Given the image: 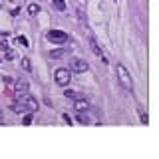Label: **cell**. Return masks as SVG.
<instances>
[{
    "instance_id": "4",
    "label": "cell",
    "mask_w": 159,
    "mask_h": 159,
    "mask_svg": "<svg viewBox=\"0 0 159 159\" xmlns=\"http://www.w3.org/2000/svg\"><path fill=\"white\" fill-rule=\"evenodd\" d=\"M88 62L84 58H72L70 60V70L72 72H76V74H84V72H88Z\"/></svg>"
},
{
    "instance_id": "11",
    "label": "cell",
    "mask_w": 159,
    "mask_h": 159,
    "mask_svg": "<svg viewBox=\"0 0 159 159\" xmlns=\"http://www.w3.org/2000/svg\"><path fill=\"white\" fill-rule=\"evenodd\" d=\"M56 10H66V0H52Z\"/></svg>"
},
{
    "instance_id": "9",
    "label": "cell",
    "mask_w": 159,
    "mask_h": 159,
    "mask_svg": "<svg viewBox=\"0 0 159 159\" xmlns=\"http://www.w3.org/2000/svg\"><path fill=\"white\" fill-rule=\"evenodd\" d=\"M74 107H76V112H82V109H90V101L84 98H76V104H74Z\"/></svg>"
},
{
    "instance_id": "17",
    "label": "cell",
    "mask_w": 159,
    "mask_h": 159,
    "mask_svg": "<svg viewBox=\"0 0 159 159\" xmlns=\"http://www.w3.org/2000/svg\"><path fill=\"white\" fill-rule=\"evenodd\" d=\"M4 52H6V54H4V56H6V60H14V50H12V48H6Z\"/></svg>"
},
{
    "instance_id": "18",
    "label": "cell",
    "mask_w": 159,
    "mask_h": 159,
    "mask_svg": "<svg viewBox=\"0 0 159 159\" xmlns=\"http://www.w3.org/2000/svg\"><path fill=\"white\" fill-rule=\"evenodd\" d=\"M18 42H20V44H22V46H28V40L24 38V36H20V38H18Z\"/></svg>"
},
{
    "instance_id": "20",
    "label": "cell",
    "mask_w": 159,
    "mask_h": 159,
    "mask_svg": "<svg viewBox=\"0 0 159 159\" xmlns=\"http://www.w3.org/2000/svg\"><path fill=\"white\" fill-rule=\"evenodd\" d=\"M64 121H66L68 125H72V117H70V115H66V113H64Z\"/></svg>"
},
{
    "instance_id": "5",
    "label": "cell",
    "mask_w": 159,
    "mask_h": 159,
    "mask_svg": "<svg viewBox=\"0 0 159 159\" xmlns=\"http://www.w3.org/2000/svg\"><path fill=\"white\" fill-rule=\"evenodd\" d=\"M46 38L50 40V42H54V44H64L68 40V34L62 32V30H48Z\"/></svg>"
},
{
    "instance_id": "22",
    "label": "cell",
    "mask_w": 159,
    "mask_h": 159,
    "mask_svg": "<svg viewBox=\"0 0 159 159\" xmlns=\"http://www.w3.org/2000/svg\"><path fill=\"white\" fill-rule=\"evenodd\" d=\"M113 2H115V0H113Z\"/></svg>"
},
{
    "instance_id": "8",
    "label": "cell",
    "mask_w": 159,
    "mask_h": 159,
    "mask_svg": "<svg viewBox=\"0 0 159 159\" xmlns=\"http://www.w3.org/2000/svg\"><path fill=\"white\" fill-rule=\"evenodd\" d=\"M90 46H92V52L96 54L98 58H101V60H104V62H106V64H107V60L104 58V52H101V48H99V42H98V40H96V38H93L92 34H90Z\"/></svg>"
},
{
    "instance_id": "10",
    "label": "cell",
    "mask_w": 159,
    "mask_h": 159,
    "mask_svg": "<svg viewBox=\"0 0 159 159\" xmlns=\"http://www.w3.org/2000/svg\"><path fill=\"white\" fill-rule=\"evenodd\" d=\"M68 52H70V48H58V50H52L48 56H50V58H64Z\"/></svg>"
},
{
    "instance_id": "19",
    "label": "cell",
    "mask_w": 159,
    "mask_h": 159,
    "mask_svg": "<svg viewBox=\"0 0 159 159\" xmlns=\"http://www.w3.org/2000/svg\"><path fill=\"white\" fill-rule=\"evenodd\" d=\"M139 117H141V121H143V123H147V121H149V119H147V113H143V112L139 113Z\"/></svg>"
},
{
    "instance_id": "13",
    "label": "cell",
    "mask_w": 159,
    "mask_h": 159,
    "mask_svg": "<svg viewBox=\"0 0 159 159\" xmlns=\"http://www.w3.org/2000/svg\"><path fill=\"white\" fill-rule=\"evenodd\" d=\"M38 12H40V6H38V4H30V6H28V14H30V16H36Z\"/></svg>"
},
{
    "instance_id": "12",
    "label": "cell",
    "mask_w": 159,
    "mask_h": 159,
    "mask_svg": "<svg viewBox=\"0 0 159 159\" xmlns=\"http://www.w3.org/2000/svg\"><path fill=\"white\" fill-rule=\"evenodd\" d=\"M78 20L82 22V26L86 28V12H84V8H78Z\"/></svg>"
},
{
    "instance_id": "16",
    "label": "cell",
    "mask_w": 159,
    "mask_h": 159,
    "mask_svg": "<svg viewBox=\"0 0 159 159\" xmlns=\"http://www.w3.org/2000/svg\"><path fill=\"white\" fill-rule=\"evenodd\" d=\"M22 68H24V70H28V72L32 70V66H30V60H28V58H22Z\"/></svg>"
},
{
    "instance_id": "7",
    "label": "cell",
    "mask_w": 159,
    "mask_h": 159,
    "mask_svg": "<svg viewBox=\"0 0 159 159\" xmlns=\"http://www.w3.org/2000/svg\"><path fill=\"white\" fill-rule=\"evenodd\" d=\"M12 92H14V96L26 93V92H28V82H26L24 78H16V80H12Z\"/></svg>"
},
{
    "instance_id": "1",
    "label": "cell",
    "mask_w": 159,
    "mask_h": 159,
    "mask_svg": "<svg viewBox=\"0 0 159 159\" xmlns=\"http://www.w3.org/2000/svg\"><path fill=\"white\" fill-rule=\"evenodd\" d=\"M115 74H117L119 84L125 88V90H129V92H131V90H133V80H131V76H129V72L125 70V66L117 64V66H115Z\"/></svg>"
},
{
    "instance_id": "14",
    "label": "cell",
    "mask_w": 159,
    "mask_h": 159,
    "mask_svg": "<svg viewBox=\"0 0 159 159\" xmlns=\"http://www.w3.org/2000/svg\"><path fill=\"white\" fill-rule=\"evenodd\" d=\"M32 119H34L32 112H28L26 115H24V119H22V123H24V125H30V123H32Z\"/></svg>"
},
{
    "instance_id": "2",
    "label": "cell",
    "mask_w": 159,
    "mask_h": 159,
    "mask_svg": "<svg viewBox=\"0 0 159 159\" xmlns=\"http://www.w3.org/2000/svg\"><path fill=\"white\" fill-rule=\"evenodd\" d=\"M54 80H56V84L62 88H66L70 82H72V74H70V70H66V68H58L56 72H54Z\"/></svg>"
},
{
    "instance_id": "21",
    "label": "cell",
    "mask_w": 159,
    "mask_h": 159,
    "mask_svg": "<svg viewBox=\"0 0 159 159\" xmlns=\"http://www.w3.org/2000/svg\"><path fill=\"white\" fill-rule=\"evenodd\" d=\"M6 48H8L6 42H0V50H6Z\"/></svg>"
},
{
    "instance_id": "6",
    "label": "cell",
    "mask_w": 159,
    "mask_h": 159,
    "mask_svg": "<svg viewBox=\"0 0 159 159\" xmlns=\"http://www.w3.org/2000/svg\"><path fill=\"white\" fill-rule=\"evenodd\" d=\"M76 119H78L80 123H96V121H98V117H93V109L92 107H90V109H82V112H78Z\"/></svg>"
},
{
    "instance_id": "3",
    "label": "cell",
    "mask_w": 159,
    "mask_h": 159,
    "mask_svg": "<svg viewBox=\"0 0 159 159\" xmlns=\"http://www.w3.org/2000/svg\"><path fill=\"white\" fill-rule=\"evenodd\" d=\"M16 99H20V101L24 104L26 112H36V109H38V101H36L32 96H28V92H26V93H20V96H16Z\"/></svg>"
},
{
    "instance_id": "15",
    "label": "cell",
    "mask_w": 159,
    "mask_h": 159,
    "mask_svg": "<svg viewBox=\"0 0 159 159\" xmlns=\"http://www.w3.org/2000/svg\"><path fill=\"white\" fill-rule=\"evenodd\" d=\"M66 98L76 99V98H80V93H78V92H74V90H66Z\"/></svg>"
}]
</instances>
